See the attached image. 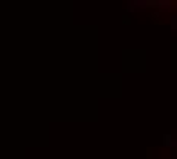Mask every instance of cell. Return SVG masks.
<instances>
[{"mask_svg":"<svg viewBox=\"0 0 177 159\" xmlns=\"http://www.w3.org/2000/svg\"><path fill=\"white\" fill-rule=\"evenodd\" d=\"M153 5H159L160 9H171L172 2L171 0H157V2H153Z\"/></svg>","mask_w":177,"mask_h":159,"instance_id":"cell-1","label":"cell"},{"mask_svg":"<svg viewBox=\"0 0 177 159\" xmlns=\"http://www.w3.org/2000/svg\"><path fill=\"white\" fill-rule=\"evenodd\" d=\"M133 5H139L138 8L139 9H145L147 8V5H150V2H147V0H139V2H131Z\"/></svg>","mask_w":177,"mask_h":159,"instance_id":"cell-2","label":"cell"}]
</instances>
